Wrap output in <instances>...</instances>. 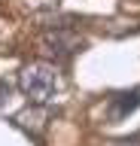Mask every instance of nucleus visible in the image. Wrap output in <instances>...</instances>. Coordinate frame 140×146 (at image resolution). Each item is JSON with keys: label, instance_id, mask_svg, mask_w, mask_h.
Wrapping results in <instances>:
<instances>
[{"label": "nucleus", "instance_id": "1", "mask_svg": "<svg viewBox=\"0 0 140 146\" xmlns=\"http://www.w3.org/2000/svg\"><path fill=\"white\" fill-rule=\"evenodd\" d=\"M19 85L34 104H46V100L55 94V88H58L55 67H52V64H43V61L28 64V67L21 70V76H19Z\"/></svg>", "mask_w": 140, "mask_h": 146}, {"label": "nucleus", "instance_id": "2", "mask_svg": "<svg viewBox=\"0 0 140 146\" xmlns=\"http://www.w3.org/2000/svg\"><path fill=\"white\" fill-rule=\"evenodd\" d=\"M137 107H140V91H122V94L110 98V104H107V116H110L113 122H122V119L128 116V113H134Z\"/></svg>", "mask_w": 140, "mask_h": 146}, {"label": "nucleus", "instance_id": "3", "mask_svg": "<svg viewBox=\"0 0 140 146\" xmlns=\"http://www.w3.org/2000/svg\"><path fill=\"white\" fill-rule=\"evenodd\" d=\"M43 46H46L49 52H55V55H70V52H76L82 46V40L73 36V34H67V31H55V34L43 36Z\"/></svg>", "mask_w": 140, "mask_h": 146}, {"label": "nucleus", "instance_id": "4", "mask_svg": "<svg viewBox=\"0 0 140 146\" xmlns=\"http://www.w3.org/2000/svg\"><path fill=\"white\" fill-rule=\"evenodd\" d=\"M6 94H9V88H6V82L0 79V104H3V98H6Z\"/></svg>", "mask_w": 140, "mask_h": 146}, {"label": "nucleus", "instance_id": "5", "mask_svg": "<svg viewBox=\"0 0 140 146\" xmlns=\"http://www.w3.org/2000/svg\"><path fill=\"white\" fill-rule=\"evenodd\" d=\"M119 146H134V143H119Z\"/></svg>", "mask_w": 140, "mask_h": 146}]
</instances>
